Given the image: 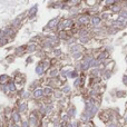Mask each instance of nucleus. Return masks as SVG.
<instances>
[{
    "mask_svg": "<svg viewBox=\"0 0 127 127\" xmlns=\"http://www.w3.org/2000/svg\"><path fill=\"white\" fill-rule=\"evenodd\" d=\"M53 55H54V57H59V56H62V55H63L62 49H59V48H54V49H53Z\"/></svg>",
    "mask_w": 127,
    "mask_h": 127,
    "instance_id": "obj_20",
    "label": "nucleus"
},
{
    "mask_svg": "<svg viewBox=\"0 0 127 127\" xmlns=\"http://www.w3.org/2000/svg\"><path fill=\"white\" fill-rule=\"evenodd\" d=\"M22 25H24V22H22L21 20H19V19H18L17 17H16V18H13V19L11 20L10 22H9V26H10L11 28L16 29V30H17V31L19 30L20 28H21V27H22Z\"/></svg>",
    "mask_w": 127,
    "mask_h": 127,
    "instance_id": "obj_10",
    "label": "nucleus"
},
{
    "mask_svg": "<svg viewBox=\"0 0 127 127\" xmlns=\"http://www.w3.org/2000/svg\"><path fill=\"white\" fill-rule=\"evenodd\" d=\"M77 75H78V74H77L76 71H74V70H72V71H68L67 77H68V78H76Z\"/></svg>",
    "mask_w": 127,
    "mask_h": 127,
    "instance_id": "obj_25",
    "label": "nucleus"
},
{
    "mask_svg": "<svg viewBox=\"0 0 127 127\" xmlns=\"http://www.w3.org/2000/svg\"><path fill=\"white\" fill-rule=\"evenodd\" d=\"M0 92L4 95H10L9 88H8V84H7V85H0Z\"/></svg>",
    "mask_w": 127,
    "mask_h": 127,
    "instance_id": "obj_19",
    "label": "nucleus"
},
{
    "mask_svg": "<svg viewBox=\"0 0 127 127\" xmlns=\"http://www.w3.org/2000/svg\"><path fill=\"white\" fill-rule=\"evenodd\" d=\"M10 42H11V40L9 39V38L3 37V36L0 37V47H4V46H7V45H9Z\"/></svg>",
    "mask_w": 127,
    "mask_h": 127,
    "instance_id": "obj_17",
    "label": "nucleus"
},
{
    "mask_svg": "<svg viewBox=\"0 0 127 127\" xmlns=\"http://www.w3.org/2000/svg\"><path fill=\"white\" fill-rule=\"evenodd\" d=\"M38 8H39V4L38 3H35L33 6H31L30 8L27 10V13H28V18H27V19L28 20L35 19L36 16H37V13H38Z\"/></svg>",
    "mask_w": 127,
    "mask_h": 127,
    "instance_id": "obj_5",
    "label": "nucleus"
},
{
    "mask_svg": "<svg viewBox=\"0 0 127 127\" xmlns=\"http://www.w3.org/2000/svg\"><path fill=\"white\" fill-rule=\"evenodd\" d=\"M66 127H74V125H72V123H70V122H68V123L66 124Z\"/></svg>",
    "mask_w": 127,
    "mask_h": 127,
    "instance_id": "obj_28",
    "label": "nucleus"
},
{
    "mask_svg": "<svg viewBox=\"0 0 127 127\" xmlns=\"http://www.w3.org/2000/svg\"><path fill=\"white\" fill-rule=\"evenodd\" d=\"M59 71H60L59 69H57L56 67H53L51 69H49L47 71V76H48V78H58Z\"/></svg>",
    "mask_w": 127,
    "mask_h": 127,
    "instance_id": "obj_12",
    "label": "nucleus"
},
{
    "mask_svg": "<svg viewBox=\"0 0 127 127\" xmlns=\"http://www.w3.org/2000/svg\"><path fill=\"white\" fill-rule=\"evenodd\" d=\"M11 49H15V48H13V47H12V46H10V47H8V48H7V50H8V51H9V50H11Z\"/></svg>",
    "mask_w": 127,
    "mask_h": 127,
    "instance_id": "obj_29",
    "label": "nucleus"
},
{
    "mask_svg": "<svg viewBox=\"0 0 127 127\" xmlns=\"http://www.w3.org/2000/svg\"><path fill=\"white\" fill-rule=\"evenodd\" d=\"M35 72H36V75H37V76H39V77H42V76H45V75H47V70L45 69V67H44V65H42L41 60H39V62L37 63V65H36Z\"/></svg>",
    "mask_w": 127,
    "mask_h": 127,
    "instance_id": "obj_7",
    "label": "nucleus"
},
{
    "mask_svg": "<svg viewBox=\"0 0 127 127\" xmlns=\"http://www.w3.org/2000/svg\"><path fill=\"white\" fill-rule=\"evenodd\" d=\"M15 59H16V56L13 55V54H10V55H8L4 58V62L7 63V65H10V64H12L15 62Z\"/></svg>",
    "mask_w": 127,
    "mask_h": 127,
    "instance_id": "obj_18",
    "label": "nucleus"
},
{
    "mask_svg": "<svg viewBox=\"0 0 127 127\" xmlns=\"http://www.w3.org/2000/svg\"><path fill=\"white\" fill-rule=\"evenodd\" d=\"M12 78L11 76H9L8 74H1L0 75V85H7L10 81V79Z\"/></svg>",
    "mask_w": 127,
    "mask_h": 127,
    "instance_id": "obj_15",
    "label": "nucleus"
},
{
    "mask_svg": "<svg viewBox=\"0 0 127 127\" xmlns=\"http://www.w3.org/2000/svg\"><path fill=\"white\" fill-rule=\"evenodd\" d=\"M39 49H40L39 44H31V42L27 44V54H29V55H32V54L35 55Z\"/></svg>",
    "mask_w": 127,
    "mask_h": 127,
    "instance_id": "obj_9",
    "label": "nucleus"
},
{
    "mask_svg": "<svg viewBox=\"0 0 127 127\" xmlns=\"http://www.w3.org/2000/svg\"><path fill=\"white\" fill-rule=\"evenodd\" d=\"M8 88H9V93L11 94H16L19 90V86H18V83L13 78L10 79V81L8 83Z\"/></svg>",
    "mask_w": 127,
    "mask_h": 127,
    "instance_id": "obj_8",
    "label": "nucleus"
},
{
    "mask_svg": "<svg viewBox=\"0 0 127 127\" xmlns=\"http://www.w3.org/2000/svg\"><path fill=\"white\" fill-rule=\"evenodd\" d=\"M16 35H17V30L13 29V28H11L9 25H7L6 27L2 28V36H3V37H7L10 40H13L15 37H16Z\"/></svg>",
    "mask_w": 127,
    "mask_h": 127,
    "instance_id": "obj_2",
    "label": "nucleus"
},
{
    "mask_svg": "<svg viewBox=\"0 0 127 127\" xmlns=\"http://www.w3.org/2000/svg\"><path fill=\"white\" fill-rule=\"evenodd\" d=\"M16 104H17V105H16L15 108L22 115V116H27V115L29 114V104H28V101H24V100H21V99H19L18 103L16 101Z\"/></svg>",
    "mask_w": 127,
    "mask_h": 127,
    "instance_id": "obj_1",
    "label": "nucleus"
},
{
    "mask_svg": "<svg viewBox=\"0 0 127 127\" xmlns=\"http://www.w3.org/2000/svg\"><path fill=\"white\" fill-rule=\"evenodd\" d=\"M26 54H27V44L17 46L13 49V55H15L16 57H22V56H25Z\"/></svg>",
    "mask_w": 127,
    "mask_h": 127,
    "instance_id": "obj_4",
    "label": "nucleus"
},
{
    "mask_svg": "<svg viewBox=\"0 0 127 127\" xmlns=\"http://www.w3.org/2000/svg\"><path fill=\"white\" fill-rule=\"evenodd\" d=\"M62 93L63 94H69L70 93V90H71V88H70V86H68V85H65V86H63L62 87Z\"/></svg>",
    "mask_w": 127,
    "mask_h": 127,
    "instance_id": "obj_21",
    "label": "nucleus"
},
{
    "mask_svg": "<svg viewBox=\"0 0 127 127\" xmlns=\"http://www.w3.org/2000/svg\"><path fill=\"white\" fill-rule=\"evenodd\" d=\"M31 95H32V100H36V101H41L44 99L45 95H44V90L42 88H37L36 90L31 92Z\"/></svg>",
    "mask_w": 127,
    "mask_h": 127,
    "instance_id": "obj_6",
    "label": "nucleus"
},
{
    "mask_svg": "<svg viewBox=\"0 0 127 127\" xmlns=\"http://www.w3.org/2000/svg\"><path fill=\"white\" fill-rule=\"evenodd\" d=\"M33 62H35V56L29 55L28 57L26 58V65H30V64H32Z\"/></svg>",
    "mask_w": 127,
    "mask_h": 127,
    "instance_id": "obj_22",
    "label": "nucleus"
},
{
    "mask_svg": "<svg viewBox=\"0 0 127 127\" xmlns=\"http://www.w3.org/2000/svg\"><path fill=\"white\" fill-rule=\"evenodd\" d=\"M19 125H20V127H30V126H29V123H28V119H27V117L22 118L21 123H20Z\"/></svg>",
    "mask_w": 127,
    "mask_h": 127,
    "instance_id": "obj_23",
    "label": "nucleus"
},
{
    "mask_svg": "<svg viewBox=\"0 0 127 127\" xmlns=\"http://www.w3.org/2000/svg\"><path fill=\"white\" fill-rule=\"evenodd\" d=\"M68 119H69V117H68V115H67V114L60 117V122H64V123H66V124L68 123Z\"/></svg>",
    "mask_w": 127,
    "mask_h": 127,
    "instance_id": "obj_26",
    "label": "nucleus"
},
{
    "mask_svg": "<svg viewBox=\"0 0 127 127\" xmlns=\"http://www.w3.org/2000/svg\"><path fill=\"white\" fill-rule=\"evenodd\" d=\"M45 105H46V107H45V117H47V116H49V115L53 114L55 105H54V103H51V101L50 103L45 104Z\"/></svg>",
    "mask_w": 127,
    "mask_h": 127,
    "instance_id": "obj_13",
    "label": "nucleus"
},
{
    "mask_svg": "<svg viewBox=\"0 0 127 127\" xmlns=\"http://www.w3.org/2000/svg\"><path fill=\"white\" fill-rule=\"evenodd\" d=\"M42 90H44V95L45 97H51L54 94V88L50 87V86H47V85H44V87H42Z\"/></svg>",
    "mask_w": 127,
    "mask_h": 127,
    "instance_id": "obj_14",
    "label": "nucleus"
},
{
    "mask_svg": "<svg viewBox=\"0 0 127 127\" xmlns=\"http://www.w3.org/2000/svg\"><path fill=\"white\" fill-rule=\"evenodd\" d=\"M63 22H64V28H65V29H67V28H69V27H71V21H70V20L65 19V20H63Z\"/></svg>",
    "mask_w": 127,
    "mask_h": 127,
    "instance_id": "obj_24",
    "label": "nucleus"
},
{
    "mask_svg": "<svg viewBox=\"0 0 127 127\" xmlns=\"http://www.w3.org/2000/svg\"><path fill=\"white\" fill-rule=\"evenodd\" d=\"M40 86H42L40 79H36V80H32L30 84H29L28 90H30V92H33V90H36L37 88H40Z\"/></svg>",
    "mask_w": 127,
    "mask_h": 127,
    "instance_id": "obj_11",
    "label": "nucleus"
},
{
    "mask_svg": "<svg viewBox=\"0 0 127 127\" xmlns=\"http://www.w3.org/2000/svg\"><path fill=\"white\" fill-rule=\"evenodd\" d=\"M22 115L20 114L19 112H18L16 108H13L12 109V113H11V115H10V123L11 124H18L19 125L20 123H21V121H22Z\"/></svg>",
    "mask_w": 127,
    "mask_h": 127,
    "instance_id": "obj_3",
    "label": "nucleus"
},
{
    "mask_svg": "<svg viewBox=\"0 0 127 127\" xmlns=\"http://www.w3.org/2000/svg\"><path fill=\"white\" fill-rule=\"evenodd\" d=\"M4 126L6 127H20V125H18V124H11V123L4 124Z\"/></svg>",
    "mask_w": 127,
    "mask_h": 127,
    "instance_id": "obj_27",
    "label": "nucleus"
},
{
    "mask_svg": "<svg viewBox=\"0 0 127 127\" xmlns=\"http://www.w3.org/2000/svg\"><path fill=\"white\" fill-rule=\"evenodd\" d=\"M63 96H64V95H63L62 90H60V89H56V88H55V90H54V94H53V98L59 100V99H63Z\"/></svg>",
    "mask_w": 127,
    "mask_h": 127,
    "instance_id": "obj_16",
    "label": "nucleus"
},
{
    "mask_svg": "<svg viewBox=\"0 0 127 127\" xmlns=\"http://www.w3.org/2000/svg\"><path fill=\"white\" fill-rule=\"evenodd\" d=\"M2 36V28H0V37Z\"/></svg>",
    "mask_w": 127,
    "mask_h": 127,
    "instance_id": "obj_30",
    "label": "nucleus"
}]
</instances>
